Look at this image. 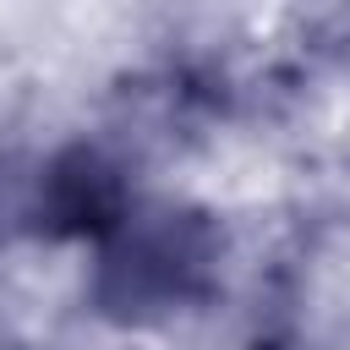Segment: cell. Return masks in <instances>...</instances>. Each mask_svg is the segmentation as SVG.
<instances>
[{
	"label": "cell",
	"instance_id": "6da1fadb",
	"mask_svg": "<svg viewBox=\"0 0 350 350\" xmlns=\"http://www.w3.org/2000/svg\"><path fill=\"white\" fill-rule=\"evenodd\" d=\"M213 262H219V235L202 213H126L109 230V246L98 257L93 273V301L109 317H164L191 306L208 284H213Z\"/></svg>",
	"mask_w": 350,
	"mask_h": 350
}]
</instances>
